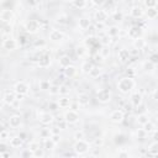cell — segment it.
Returning <instances> with one entry per match:
<instances>
[{
	"label": "cell",
	"mask_w": 158,
	"mask_h": 158,
	"mask_svg": "<svg viewBox=\"0 0 158 158\" xmlns=\"http://www.w3.org/2000/svg\"><path fill=\"white\" fill-rule=\"evenodd\" d=\"M3 47L7 49V51H14V49H16V47H18V43L12 38H6V40H4V42H3Z\"/></svg>",
	"instance_id": "52a82bcc"
},
{
	"label": "cell",
	"mask_w": 158,
	"mask_h": 158,
	"mask_svg": "<svg viewBox=\"0 0 158 158\" xmlns=\"http://www.w3.org/2000/svg\"><path fill=\"white\" fill-rule=\"evenodd\" d=\"M157 0H144V5L147 7H156L157 6Z\"/></svg>",
	"instance_id": "d6a6232c"
},
{
	"label": "cell",
	"mask_w": 158,
	"mask_h": 158,
	"mask_svg": "<svg viewBox=\"0 0 158 158\" xmlns=\"http://www.w3.org/2000/svg\"><path fill=\"white\" fill-rule=\"evenodd\" d=\"M73 4L78 9H83V7H85V5H86V0H74Z\"/></svg>",
	"instance_id": "83f0119b"
},
{
	"label": "cell",
	"mask_w": 158,
	"mask_h": 158,
	"mask_svg": "<svg viewBox=\"0 0 158 158\" xmlns=\"http://www.w3.org/2000/svg\"><path fill=\"white\" fill-rule=\"evenodd\" d=\"M91 1H93L94 5H97V6H101V5H104V3H105L106 0H91Z\"/></svg>",
	"instance_id": "c3c4849f"
},
{
	"label": "cell",
	"mask_w": 158,
	"mask_h": 158,
	"mask_svg": "<svg viewBox=\"0 0 158 158\" xmlns=\"http://www.w3.org/2000/svg\"><path fill=\"white\" fill-rule=\"evenodd\" d=\"M26 30L27 32H31V34H34L38 30V22L37 21H34V20H31V21H28L26 24Z\"/></svg>",
	"instance_id": "8fae6325"
},
{
	"label": "cell",
	"mask_w": 158,
	"mask_h": 158,
	"mask_svg": "<svg viewBox=\"0 0 158 158\" xmlns=\"http://www.w3.org/2000/svg\"><path fill=\"white\" fill-rule=\"evenodd\" d=\"M15 98L16 97H15L14 93H11V91H6L5 95H4V103L7 104V105H11V104L16 100Z\"/></svg>",
	"instance_id": "4fadbf2b"
},
{
	"label": "cell",
	"mask_w": 158,
	"mask_h": 158,
	"mask_svg": "<svg viewBox=\"0 0 158 158\" xmlns=\"http://www.w3.org/2000/svg\"><path fill=\"white\" fill-rule=\"evenodd\" d=\"M63 32H61L59 30H52L51 34H49V40L51 41H55V42H57V41H61L63 40Z\"/></svg>",
	"instance_id": "9c48e42d"
},
{
	"label": "cell",
	"mask_w": 158,
	"mask_h": 158,
	"mask_svg": "<svg viewBox=\"0 0 158 158\" xmlns=\"http://www.w3.org/2000/svg\"><path fill=\"white\" fill-rule=\"evenodd\" d=\"M97 97H98V100L100 103H107V101H110V99H111V94L107 89H101V90L98 91Z\"/></svg>",
	"instance_id": "3957f363"
},
{
	"label": "cell",
	"mask_w": 158,
	"mask_h": 158,
	"mask_svg": "<svg viewBox=\"0 0 158 158\" xmlns=\"http://www.w3.org/2000/svg\"><path fill=\"white\" fill-rule=\"evenodd\" d=\"M116 35H119V28L116 27V26H113V27H110V30L107 31V36H111V37H114Z\"/></svg>",
	"instance_id": "4dcf8cb0"
},
{
	"label": "cell",
	"mask_w": 158,
	"mask_h": 158,
	"mask_svg": "<svg viewBox=\"0 0 158 158\" xmlns=\"http://www.w3.org/2000/svg\"><path fill=\"white\" fill-rule=\"evenodd\" d=\"M89 76L93 77V78L99 77V76H100V69H99V68H93V69H91V72L89 73Z\"/></svg>",
	"instance_id": "e575fe53"
},
{
	"label": "cell",
	"mask_w": 158,
	"mask_h": 158,
	"mask_svg": "<svg viewBox=\"0 0 158 158\" xmlns=\"http://www.w3.org/2000/svg\"><path fill=\"white\" fill-rule=\"evenodd\" d=\"M137 135H138L140 137H142V138H144V136H146V130H138Z\"/></svg>",
	"instance_id": "f5cc1de1"
},
{
	"label": "cell",
	"mask_w": 158,
	"mask_h": 158,
	"mask_svg": "<svg viewBox=\"0 0 158 158\" xmlns=\"http://www.w3.org/2000/svg\"><path fill=\"white\" fill-rule=\"evenodd\" d=\"M89 26H90V21L88 19L83 18L79 20V27H80L82 30H86V28H89Z\"/></svg>",
	"instance_id": "7402d4cb"
},
{
	"label": "cell",
	"mask_w": 158,
	"mask_h": 158,
	"mask_svg": "<svg viewBox=\"0 0 158 158\" xmlns=\"http://www.w3.org/2000/svg\"><path fill=\"white\" fill-rule=\"evenodd\" d=\"M143 67H144V70H146V72H152L153 68H155V64H153L152 62L148 61V62H146V63H144Z\"/></svg>",
	"instance_id": "836d02e7"
},
{
	"label": "cell",
	"mask_w": 158,
	"mask_h": 158,
	"mask_svg": "<svg viewBox=\"0 0 158 158\" xmlns=\"http://www.w3.org/2000/svg\"><path fill=\"white\" fill-rule=\"evenodd\" d=\"M85 53H86L85 47H78V48H77V55H78V56L82 57V56H84Z\"/></svg>",
	"instance_id": "b9f144b4"
},
{
	"label": "cell",
	"mask_w": 158,
	"mask_h": 158,
	"mask_svg": "<svg viewBox=\"0 0 158 158\" xmlns=\"http://www.w3.org/2000/svg\"><path fill=\"white\" fill-rule=\"evenodd\" d=\"M72 107H73V110H77V104H74V105H72Z\"/></svg>",
	"instance_id": "be15d7a7"
},
{
	"label": "cell",
	"mask_w": 158,
	"mask_h": 158,
	"mask_svg": "<svg viewBox=\"0 0 158 158\" xmlns=\"http://www.w3.org/2000/svg\"><path fill=\"white\" fill-rule=\"evenodd\" d=\"M6 137H7V131L6 130H3L1 132H0V138H1V140H6Z\"/></svg>",
	"instance_id": "f907efd6"
},
{
	"label": "cell",
	"mask_w": 158,
	"mask_h": 158,
	"mask_svg": "<svg viewBox=\"0 0 158 158\" xmlns=\"http://www.w3.org/2000/svg\"><path fill=\"white\" fill-rule=\"evenodd\" d=\"M26 156H34V155H31V153H30V149H28V152H24V153H22V157H26Z\"/></svg>",
	"instance_id": "94428289"
},
{
	"label": "cell",
	"mask_w": 158,
	"mask_h": 158,
	"mask_svg": "<svg viewBox=\"0 0 158 158\" xmlns=\"http://www.w3.org/2000/svg\"><path fill=\"white\" fill-rule=\"evenodd\" d=\"M78 104L79 105H83V106L88 105L89 104V97L86 94H79L78 95Z\"/></svg>",
	"instance_id": "ac0fdd59"
},
{
	"label": "cell",
	"mask_w": 158,
	"mask_h": 158,
	"mask_svg": "<svg viewBox=\"0 0 158 158\" xmlns=\"http://www.w3.org/2000/svg\"><path fill=\"white\" fill-rule=\"evenodd\" d=\"M110 120L115 124H119V122H122L124 120V113L121 110H115L110 114Z\"/></svg>",
	"instance_id": "8992f818"
},
{
	"label": "cell",
	"mask_w": 158,
	"mask_h": 158,
	"mask_svg": "<svg viewBox=\"0 0 158 158\" xmlns=\"http://www.w3.org/2000/svg\"><path fill=\"white\" fill-rule=\"evenodd\" d=\"M68 1H72V3H73V1H74V0H68Z\"/></svg>",
	"instance_id": "03108f58"
},
{
	"label": "cell",
	"mask_w": 158,
	"mask_h": 158,
	"mask_svg": "<svg viewBox=\"0 0 158 158\" xmlns=\"http://www.w3.org/2000/svg\"><path fill=\"white\" fill-rule=\"evenodd\" d=\"M146 14L148 16V19H156L158 16V10L156 9V7H148Z\"/></svg>",
	"instance_id": "44dd1931"
},
{
	"label": "cell",
	"mask_w": 158,
	"mask_h": 158,
	"mask_svg": "<svg viewBox=\"0 0 158 158\" xmlns=\"http://www.w3.org/2000/svg\"><path fill=\"white\" fill-rule=\"evenodd\" d=\"M57 22L58 24H63V25H65L68 22V16L67 15H59L57 18Z\"/></svg>",
	"instance_id": "1f68e13d"
},
{
	"label": "cell",
	"mask_w": 158,
	"mask_h": 158,
	"mask_svg": "<svg viewBox=\"0 0 158 158\" xmlns=\"http://www.w3.org/2000/svg\"><path fill=\"white\" fill-rule=\"evenodd\" d=\"M74 149H76V152L79 153V155H83V153H85L89 149V143L85 142L84 140H79V141H77Z\"/></svg>",
	"instance_id": "7a4b0ae2"
},
{
	"label": "cell",
	"mask_w": 158,
	"mask_h": 158,
	"mask_svg": "<svg viewBox=\"0 0 158 158\" xmlns=\"http://www.w3.org/2000/svg\"><path fill=\"white\" fill-rule=\"evenodd\" d=\"M143 126H144V130H146V132H147V131H152V130H153V125H152L151 122H149V121H148L147 124H144Z\"/></svg>",
	"instance_id": "7dc6e473"
},
{
	"label": "cell",
	"mask_w": 158,
	"mask_h": 158,
	"mask_svg": "<svg viewBox=\"0 0 158 158\" xmlns=\"http://www.w3.org/2000/svg\"><path fill=\"white\" fill-rule=\"evenodd\" d=\"M142 14H143V11H142V9H141V7H138V6L132 7L131 15L134 16V18H141V16H142Z\"/></svg>",
	"instance_id": "cb8c5ba5"
},
{
	"label": "cell",
	"mask_w": 158,
	"mask_h": 158,
	"mask_svg": "<svg viewBox=\"0 0 158 158\" xmlns=\"http://www.w3.org/2000/svg\"><path fill=\"white\" fill-rule=\"evenodd\" d=\"M153 138H155L156 142H158V131L155 132V135H153Z\"/></svg>",
	"instance_id": "680465c9"
},
{
	"label": "cell",
	"mask_w": 158,
	"mask_h": 158,
	"mask_svg": "<svg viewBox=\"0 0 158 158\" xmlns=\"http://www.w3.org/2000/svg\"><path fill=\"white\" fill-rule=\"evenodd\" d=\"M95 58H97V62H101V59H103L101 56H95Z\"/></svg>",
	"instance_id": "6125c7cd"
},
{
	"label": "cell",
	"mask_w": 158,
	"mask_h": 158,
	"mask_svg": "<svg viewBox=\"0 0 158 158\" xmlns=\"http://www.w3.org/2000/svg\"><path fill=\"white\" fill-rule=\"evenodd\" d=\"M38 148H40V144L37 143V142H32V143L28 144V149L32 151V152H35L36 149H38Z\"/></svg>",
	"instance_id": "ab89813d"
},
{
	"label": "cell",
	"mask_w": 158,
	"mask_h": 158,
	"mask_svg": "<svg viewBox=\"0 0 158 158\" xmlns=\"http://www.w3.org/2000/svg\"><path fill=\"white\" fill-rule=\"evenodd\" d=\"M68 93H69V89H68L65 85H62L61 88H59V94L65 95V94H68Z\"/></svg>",
	"instance_id": "f6af8a7d"
},
{
	"label": "cell",
	"mask_w": 158,
	"mask_h": 158,
	"mask_svg": "<svg viewBox=\"0 0 158 158\" xmlns=\"http://www.w3.org/2000/svg\"><path fill=\"white\" fill-rule=\"evenodd\" d=\"M40 121H41V124H43V125H49L53 121V116L49 113H43L42 115H41V117H40Z\"/></svg>",
	"instance_id": "7c38bea8"
},
{
	"label": "cell",
	"mask_w": 158,
	"mask_h": 158,
	"mask_svg": "<svg viewBox=\"0 0 158 158\" xmlns=\"http://www.w3.org/2000/svg\"><path fill=\"white\" fill-rule=\"evenodd\" d=\"M141 101H142V97H141L138 93H136V94L132 95V104H134V105L138 106L140 104H141Z\"/></svg>",
	"instance_id": "4316f807"
},
{
	"label": "cell",
	"mask_w": 158,
	"mask_h": 158,
	"mask_svg": "<svg viewBox=\"0 0 158 158\" xmlns=\"http://www.w3.org/2000/svg\"><path fill=\"white\" fill-rule=\"evenodd\" d=\"M104 27V22H98L97 24V28H103Z\"/></svg>",
	"instance_id": "91938a15"
},
{
	"label": "cell",
	"mask_w": 158,
	"mask_h": 158,
	"mask_svg": "<svg viewBox=\"0 0 158 158\" xmlns=\"http://www.w3.org/2000/svg\"><path fill=\"white\" fill-rule=\"evenodd\" d=\"M59 130H61L59 127H55V128L52 130V134H53V135H58V134H59Z\"/></svg>",
	"instance_id": "9f6ffc18"
},
{
	"label": "cell",
	"mask_w": 158,
	"mask_h": 158,
	"mask_svg": "<svg viewBox=\"0 0 158 158\" xmlns=\"http://www.w3.org/2000/svg\"><path fill=\"white\" fill-rule=\"evenodd\" d=\"M149 62H152L153 64H157L158 63V53H152L149 56Z\"/></svg>",
	"instance_id": "d590c367"
},
{
	"label": "cell",
	"mask_w": 158,
	"mask_h": 158,
	"mask_svg": "<svg viewBox=\"0 0 158 158\" xmlns=\"http://www.w3.org/2000/svg\"><path fill=\"white\" fill-rule=\"evenodd\" d=\"M22 144V138L21 136H16V137H12L10 140V146L14 147V148H18Z\"/></svg>",
	"instance_id": "2e32d148"
},
{
	"label": "cell",
	"mask_w": 158,
	"mask_h": 158,
	"mask_svg": "<svg viewBox=\"0 0 158 158\" xmlns=\"http://www.w3.org/2000/svg\"><path fill=\"white\" fill-rule=\"evenodd\" d=\"M49 107H51V110H57V107H59V105H58V103H52Z\"/></svg>",
	"instance_id": "db71d44e"
},
{
	"label": "cell",
	"mask_w": 158,
	"mask_h": 158,
	"mask_svg": "<svg viewBox=\"0 0 158 158\" xmlns=\"http://www.w3.org/2000/svg\"><path fill=\"white\" fill-rule=\"evenodd\" d=\"M9 125L12 128H16L21 125V116L19 115H12L11 117L9 119Z\"/></svg>",
	"instance_id": "30bf717a"
},
{
	"label": "cell",
	"mask_w": 158,
	"mask_h": 158,
	"mask_svg": "<svg viewBox=\"0 0 158 158\" xmlns=\"http://www.w3.org/2000/svg\"><path fill=\"white\" fill-rule=\"evenodd\" d=\"M47 134H48V131H43V132H42V136H46Z\"/></svg>",
	"instance_id": "e7e4bbea"
},
{
	"label": "cell",
	"mask_w": 158,
	"mask_h": 158,
	"mask_svg": "<svg viewBox=\"0 0 158 158\" xmlns=\"http://www.w3.org/2000/svg\"><path fill=\"white\" fill-rule=\"evenodd\" d=\"M58 105H59V107L65 109V107H69L70 101H69V99H67V98H61L59 100H58Z\"/></svg>",
	"instance_id": "d4e9b609"
},
{
	"label": "cell",
	"mask_w": 158,
	"mask_h": 158,
	"mask_svg": "<svg viewBox=\"0 0 158 158\" xmlns=\"http://www.w3.org/2000/svg\"><path fill=\"white\" fill-rule=\"evenodd\" d=\"M0 19H1V21L4 24H7L10 22V20L12 19V12L10 9H4L1 11V14H0Z\"/></svg>",
	"instance_id": "ba28073f"
},
{
	"label": "cell",
	"mask_w": 158,
	"mask_h": 158,
	"mask_svg": "<svg viewBox=\"0 0 158 158\" xmlns=\"http://www.w3.org/2000/svg\"><path fill=\"white\" fill-rule=\"evenodd\" d=\"M15 93L16 94H22L26 95L28 93V85L24 82H19L15 84Z\"/></svg>",
	"instance_id": "277c9868"
},
{
	"label": "cell",
	"mask_w": 158,
	"mask_h": 158,
	"mask_svg": "<svg viewBox=\"0 0 158 158\" xmlns=\"http://www.w3.org/2000/svg\"><path fill=\"white\" fill-rule=\"evenodd\" d=\"M94 144H95V146H99V147H100L101 146V144H103V140H95L94 141Z\"/></svg>",
	"instance_id": "11a10c76"
},
{
	"label": "cell",
	"mask_w": 158,
	"mask_h": 158,
	"mask_svg": "<svg viewBox=\"0 0 158 158\" xmlns=\"http://www.w3.org/2000/svg\"><path fill=\"white\" fill-rule=\"evenodd\" d=\"M69 64H70V59H69V57H67V56H63L62 58H59V65H62V67H63V68L68 67Z\"/></svg>",
	"instance_id": "484cf974"
},
{
	"label": "cell",
	"mask_w": 158,
	"mask_h": 158,
	"mask_svg": "<svg viewBox=\"0 0 158 158\" xmlns=\"http://www.w3.org/2000/svg\"><path fill=\"white\" fill-rule=\"evenodd\" d=\"M76 72H77V69H76V67H73V65H68V67H65L64 68V73H65V76L67 77H73L74 74H76Z\"/></svg>",
	"instance_id": "603a6c76"
},
{
	"label": "cell",
	"mask_w": 158,
	"mask_h": 158,
	"mask_svg": "<svg viewBox=\"0 0 158 158\" xmlns=\"http://www.w3.org/2000/svg\"><path fill=\"white\" fill-rule=\"evenodd\" d=\"M49 63H51V58H49V56L46 55V56H42V57L40 58V62H38L40 67H42V68L48 67Z\"/></svg>",
	"instance_id": "d6986e66"
},
{
	"label": "cell",
	"mask_w": 158,
	"mask_h": 158,
	"mask_svg": "<svg viewBox=\"0 0 158 158\" xmlns=\"http://www.w3.org/2000/svg\"><path fill=\"white\" fill-rule=\"evenodd\" d=\"M119 157H128V153H126V152H120V153H119Z\"/></svg>",
	"instance_id": "6f0895ef"
},
{
	"label": "cell",
	"mask_w": 158,
	"mask_h": 158,
	"mask_svg": "<svg viewBox=\"0 0 158 158\" xmlns=\"http://www.w3.org/2000/svg\"><path fill=\"white\" fill-rule=\"evenodd\" d=\"M40 88H41V89H43V90L49 89V88H51V86H49V82H47V80L41 82V83H40Z\"/></svg>",
	"instance_id": "f35d334b"
},
{
	"label": "cell",
	"mask_w": 158,
	"mask_h": 158,
	"mask_svg": "<svg viewBox=\"0 0 158 158\" xmlns=\"http://www.w3.org/2000/svg\"><path fill=\"white\" fill-rule=\"evenodd\" d=\"M93 68H94V65H93V63H91V62H89V61H86V62H84V63L82 64V72L85 73V74H89Z\"/></svg>",
	"instance_id": "e0dca14e"
},
{
	"label": "cell",
	"mask_w": 158,
	"mask_h": 158,
	"mask_svg": "<svg viewBox=\"0 0 158 158\" xmlns=\"http://www.w3.org/2000/svg\"><path fill=\"white\" fill-rule=\"evenodd\" d=\"M148 151H149V153L151 155H158V142H155L153 144H151L149 146V148H148Z\"/></svg>",
	"instance_id": "f1b7e54d"
},
{
	"label": "cell",
	"mask_w": 158,
	"mask_h": 158,
	"mask_svg": "<svg viewBox=\"0 0 158 158\" xmlns=\"http://www.w3.org/2000/svg\"><path fill=\"white\" fill-rule=\"evenodd\" d=\"M141 34H142V31H141L140 27H132L130 31H128V36L131 37V38L134 40H137L138 37L141 36Z\"/></svg>",
	"instance_id": "9a60e30c"
},
{
	"label": "cell",
	"mask_w": 158,
	"mask_h": 158,
	"mask_svg": "<svg viewBox=\"0 0 158 158\" xmlns=\"http://www.w3.org/2000/svg\"><path fill=\"white\" fill-rule=\"evenodd\" d=\"M113 19L115 20V21H121V20H122V14H121V12H115V14L113 15Z\"/></svg>",
	"instance_id": "7bdbcfd3"
},
{
	"label": "cell",
	"mask_w": 158,
	"mask_h": 158,
	"mask_svg": "<svg viewBox=\"0 0 158 158\" xmlns=\"http://www.w3.org/2000/svg\"><path fill=\"white\" fill-rule=\"evenodd\" d=\"M11 32V26H7V25L5 24L4 25V31H3V34H10Z\"/></svg>",
	"instance_id": "681fc988"
},
{
	"label": "cell",
	"mask_w": 158,
	"mask_h": 158,
	"mask_svg": "<svg viewBox=\"0 0 158 158\" xmlns=\"http://www.w3.org/2000/svg\"><path fill=\"white\" fill-rule=\"evenodd\" d=\"M107 19V14L105 10H98L97 14H95V20L98 22H104Z\"/></svg>",
	"instance_id": "5bb4252c"
},
{
	"label": "cell",
	"mask_w": 158,
	"mask_h": 158,
	"mask_svg": "<svg viewBox=\"0 0 158 158\" xmlns=\"http://www.w3.org/2000/svg\"><path fill=\"white\" fill-rule=\"evenodd\" d=\"M78 114H77V111L76 110H70L68 111V113H65L64 115V120L67 121L68 124H74V122H77L78 121Z\"/></svg>",
	"instance_id": "5b68a950"
},
{
	"label": "cell",
	"mask_w": 158,
	"mask_h": 158,
	"mask_svg": "<svg viewBox=\"0 0 158 158\" xmlns=\"http://www.w3.org/2000/svg\"><path fill=\"white\" fill-rule=\"evenodd\" d=\"M32 155H34L35 157H42L43 156V151L41 148H38V149H36L35 152H32Z\"/></svg>",
	"instance_id": "bcb514c9"
},
{
	"label": "cell",
	"mask_w": 158,
	"mask_h": 158,
	"mask_svg": "<svg viewBox=\"0 0 158 158\" xmlns=\"http://www.w3.org/2000/svg\"><path fill=\"white\" fill-rule=\"evenodd\" d=\"M59 140H61L59 134H58V135H53V136H52V141H53L55 143H58V142H59Z\"/></svg>",
	"instance_id": "816d5d0a"
},
{
	"label": "cell",
	"mask_w": 158,
	"mask_h": 158,
	"mask_svg": "<svg viewBox=\"0 0 158 158\" xmlns=\"http://www.w3.org/2000/svg\"><path fill=\"white\" fill-rule=\"evenodd\" d=\"M55 142L52 141V138H47V140H45V148L46 149H53V147H55Z\"/></svg>",
	"instance_id": "f546056e"
},
{
	"label": "cell",
	"mask_w": 158,
	"mask_h": 158,
	"mask_svg": "<svg viewBox=\"0 0 158 158\" xmlns=\"http://www.w3.org/2000/svg\"><path fill=\"white\" fill-rule=\"evenodd\" d=\"M144 46V41L143 40H138L137 38L136 40V42H135V47H136V49H141Z\"/></svg>",
	"instance_id": "8d00e7d4"
},
{
	"label": "cell",
	"mask_w": 158,
	"mask_h": 158,
	"mask_svg": "<svg viewBox=\"0 0 158 158\" xmlns=\"http://www.w3.org/2000/svg\"><path fill=\"white\" fill-rule=\"evenodd\" d=\"M49 93H51L52 95L59 94V88H58V86H56V85H53V86H51V88H49Z\"/></svg>",
	"instance_id": "60d3db41"
},
{
	"label": "cell",
	"mask_w": 158,
	"mask_h": 158,
	"mask_svg": "<svg viewBox=\"0 0 158 158\" xmlns=\"http://www.w3.org/2000/svg\"><path fill=\"white\" fill-rule=\"evenodd\" d=\"M119 59L121 62H126L130 59V52L127 51V49H121V51L119 52Z\"/></svg>",
	"instance_id": "ffe728a7"
},
{
	"label": "cell",
	"mask_w": 158,
	"mask_h": 158,
	"mask_svg": "<svg viewBox=\"0 0 158 158\" xmlns=\"http://www.w3.org/2000/svg\"><path fill=\"white\" fill-rule=\"evenodd\" d=\"M74 137H76V140H77V141L83 140V138H84V132H83V131H78V132H76Z\"/></svg>",
	"instance_id": "ee69618b"
},
{
	"label": "cell",
	"mask_w": 158,
	"mask_h": 158,
	"mask_svg": "<svg viewBox=\"0 0 158 158\" xmlns=\"http://www.w3.org/2000/svg\"><path fill=\"white\" fill-rule=\"evenodd\" d=\"M134 86H135V82L132 80L131 77L120 79L119 83H117V88H119V90L121 91V93H124V94L128 93V91H130L132 88H134Z\"/></svg>",
	"instance_id": "6da1fadb"
},
{
	"label": "cell",
	"mask_w": 158,
	"mask_h": 158,
	"mask_svg": "<svg viewBox=\"0 0 158 158\" xmlns=\"http://www.w3.org/2000/svg\"><path fill=\"white\" fill-rule=\"evenodd\" d=\"M138 122L141 125H144V124H147L148 122V119H147V116L144 115V114H141L140 115V117H138Z\"/></svg>",
	"instance_id": "74e56055"
}]
</instances>
